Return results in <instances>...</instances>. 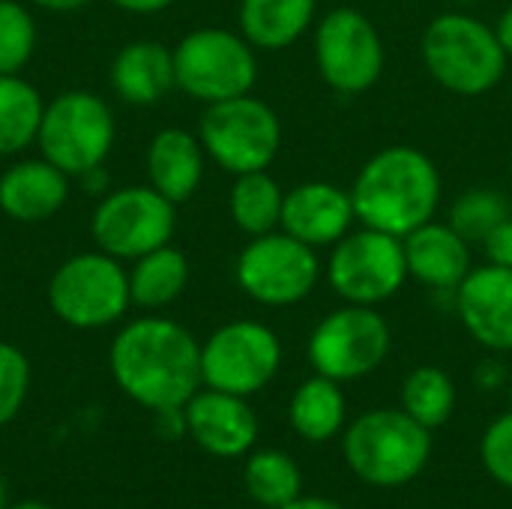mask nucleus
I'll return each mask as SVG.
<instances>
[{
  "mask_svg": "<svg viewBox=\"0 0 512 509\" xmlns=\"http://www.w3.org/2000/svg\"><path fill=\"white\" fill-rule=\"evenodd\" d=\"M234 276L240 291L270 309H285L306 300L321 276L318 249L285 234L270 231L252 237L237 255Z\"/></svg>",
  "mask_w": 512,
  "mask_h": 509,
  "instance_id": "nucleus-10",
  "label": "nucleus"
},
{
  "mask_svg": "<svg viewBox=\"0 0 512 509\" xmlns=\"http://www.w3.org/2000/svg\"><path fill=\"white\" fill-rule=\"evenodd\" d=\"M402 411L429 432L441 429L456 411V384L438 366L414 369L402 384Z\"/></svg>",
  "mask_w": 512,
  "mask_h": 509,
  "instance_id": "nucleus-28",
  "label": "nucleus"
},
{
  "mask_svg": "<svg viewBox=\"0 0 512 509\" xmlns=\"http://www.w3.org/2000/svg\"><path fill=\"white\" fill-rule=\"evenodd\" d=\"M315 6L318 0H240V33L252 48H288L309 30Z\"/></svg>",
  "mask_w": 512,
  "mask_h": 509,
  "instance_id": "nucleus-22",
  "label": "nucleus"
},
{
  "mask_svg": "<svg viewBox=\"0 0 512 509\" xmlns=\"http://www.w3.org/2000/svg\"><path fill=\"white\" fill-rule=\"evenodd\" d=\"M30 390V360L21 348L0 339V429L9 426L27 399Z\"/></svg>",
  "mask_w": 512,
  "mask_h": 509,
  "instance_id": "nucleus-31",
  "label": "nucleus"
},
{
  "mask_svg": "<svg viewBox=\"0 0 512 509\" xmlns=\"http://www.w3.org/2000/svg\"><path fill=\"white\" fill-rule=\"evenodd\" d=\"M318 72L339 96H357L378 84L384 72V42L378 27L357 9H330L315 30Z\"/></svg>",
  "mask_w": 512,
  "mask_h": 509,
  "instance_id": "nucleus-14",
  "label": "nucleus"
},
{
  "mask_svg": "<svg viewBox=\"0 0 512 509\" xmlns=\"http://www.w3.org/2000/svg\"><path fill=\"white\" fill-rule=\"evenodd\" d=\"M177 228V204L147 186H120L99 198L90 216L96 249L117 261H135L159 246H168Z\"/></svg>",
  "mask_w": 512,
  "mask_h": 509,
  "instance_id": "nucleus-9",
  "label": "nucleus"
},
{
  "mask_svg": "<svg viewBox=\"0 0 512 509\" xmlns=\"http://www.w3.org/2000/svg\"><path fill=\"white\" fill-rule=\"evenodd\" d=\"M81 186H84V192H90V195H108L111 192V177H108V171H105V165H96V168H90V171H84L81 177H75Z\"/></svg>",
  "mask_w": 512,
  "mask_h": 509,
  "instance_id": "nucleus-34",
  "label": "nucleus"
},
{
  "mask_svg": "<svg viewBox=\"0 0 512 509\" xmlns=\"http://www.w3.org/2000/svg\"><path fill=\"white\" fill-rule=\"evenodd\" d=\"M117 141V120L111 105L90 90H63L45 102L36 147L42 159L69 177L105 165Z\"/></svg>",
  "mask_w": 512,
  "mask_h": 509,
  "instance_id": "nucleus-5",
  "label": "nucleus"
},
{
  "mask_svg": "<svg viewBox=\"0 0 512 509\" xmlns=\"http://www.w3.org/2000/svg\"><path fill=\"white\" fill-rule=\"evenodd\" d=\"M282 204H285V192L267 171H249L234 177L228 195V213L243 234L261 237L276 231L282 225Z\"/></svg>",
  "mask_w": 512,
  "mask_h": 509,
  "instance_id": "nucleus-26",
  "label": "nucleus"
},
{
  "mask_svg": "<svg viewBox=\"0 0 512 509\" xmlns=\"http://www.w3.org/2000/svg\"><path fill=\"white\" fill-rule=\"evenodd\" d=\"M345 393L339 387V381L315 375L309 381H303L288 405V420L291 429L309 441V444H324L330 438H336L345 429Z\"/></svg>",
  "mask_w": 512,
  "mask_h": 509,
  "instance_id": "nucleus-24",
  "label": "nucleus"
},
{
  "mask_svg": "<svg viewBox=\"0 0 512 509\" xmlns=\"http://www.w3.org/2000/svg\"><path fill=\"white\" fill-rule=\"evenodd\" d=\"M36 51V21L21 0H0V75H21Z\"/></svg>",
  "mask_w": 512,
  "mask_h": 509,
  "instance_id": "nucleus-30",
  "label": "nucleus"
},
{
  "mask_svg": "<svg viewBox=\"0 0 512 509\" xmlns=\"http://www.w3.org/2000/svg\"><path fill=\"white\" fill-rule=\"evenodd\" d=\"M504 219H510V198L501 189H471L450 207V225L468 243H483Z\"/></svg>",
  "mask_w": 512,
  "mask_h": 509,
  "instance_id": "nucleus-29",
  "label": "nucleus"
},
{
  "mask_svg": "<svg viewBox=\"0 0 512 509\" xmlns=\"http://www.w3.org/2000/svg\"><path fill=\"white\" fill-rule=\"evenodd\" d=\"M69 180V174L42 156L21 159L0 174V213L24 225L45 222L69 201Z\"/></svg>",
  "mask_w": 512,
  "mask_h": 509,
  "instance_id": "nucleus-18",
  "label": "nucleus"
},
{
  "mask_svg": "<svg viewBox=\"0 0 512 509\" xmlns=\"http://www.w3.org/2000/svg\"><path fill=\"white\" fill-rule=\"evenodd\" d=\"M393 333L375 306H342L330 312L309 336L306 354L315 375L339 384L372 375L390 354Z\"/></svg>",
  "mask_w": 512,
  "mask_h": 509,
  "instance_id": "nucleus-11",
  "label": "nucleus"
},
{
  "mask_svg": "<svg viewBox=\"0 0 512 509\" xmlns=\"http://www.w3.org/2000/svg\"><path fill=\"white\" fill-rule=\"evenodd\" d=\"M282 509H345L342 504H336V501H330V498H297V501H291L288 507Z\"/></svg>",
  "mask_w": 512,
  "mask_h": 509,
  "instance_id": "nucleus-39",
  "label": "nucleus"
},
{
  "mask_svg": "<svg viewBox=\"0 0 512 509\" xmlns=\"http://www.w3.org/2000/svg\"><path fill=\"white\" fill-rule=\"evenodd\" d=\"M186 435L216 459H240L258 441V417L243 396L198 390L186 405Z\"/></svg>",
  "mask_w": 512,
  "mask_h": 509,
  "instance_id": "nucleus-15",
  "label": "nucleus"
},
{
  "mask_svg": "<svg viewBox=\"0 0 512 509\" xmlns=\"http://www.w3.org/2000/svg\"><path fill=\"white\" fill-rule=\"evenodd\" d=\"M507 60L495 27L465 12H444L423 33V63L429 75L459 96L495 90L507 72Z\"/></svg>",
  "mask_w": 512,
  "mask_h": 509,
  "instance_id": "nucleus-3",
  "label": "nucleus"
},
{
  "mask_svg": "<svg viewBox=\"0 0 512 509\" xmlns=\"http://www.w3.org/2000/svg\"><path fill=\"white\" fill-rule=\"evenodd\" d=\"M357 222L351 192L333 186V183H300L291 192H285L282 204V231L309 243L312 249L336 246L351 225Z\"/></svg>",
  "mask_w": 512,
  "mask_h": 509,
  "instance_id": "nucleus-17",
  "label": "nucleus"
},
{
  "mask_svg": "<svg viewBox=\"0 0 512 509\" xmlns=\"http://www.w3.org/2000/svg\"><path fill=\"white\" fill-rule=\"evenodd\" d=\"M408 276L423 282L432 291H453L471 273V249L468 240L447 222H426L402 237Z\"/></svg>",
  "mask_w": 512,
  "mask_h": 509,
  "instance_id": "nucleus-19",
  "label": "nucleus"
},
{
  "mask_svg": "<svg viewBox=\"0 0 512 509\" xmlns=\"http://www.w3.org/2000/svg\"><path fill=\"white\" fill-rule=\"evenodd\" d=\"M42 114L45 99L24 75H0V156H18L36 144Z\"/></svg>",
  "mask_w": 512,
  "mask_h": 509,
  "instance_id": "nucleus-25",
  "label": "nucleus"
},
{
  "mask_svg": "<svg viewBox=\"0 0 512 509\" xmlns=\"http://www.w3.org/2000/svg\"><path fill=\"white\" fill-rule=\"evenodd\" d=\"M111 3L132 15H156V12H165L168 6H174L177 0H111Z\"/></svg>",
  "mask_w": 512,
  "mask_h": 509,
  "instance_id": "nucleus-35",
  "label": "nucleus"
},
{
  "mask_svg": "<svg viewBox=\"0 0 512 509\" xmlns=\"http://www.w3.org/2000/svg\"><path fill=\"white\" fill-rule=\"evenodd\" d=\"M495 33H498V39H501L507 57H512V3L501 12V18H498V24H495Z\"/></svg>",
  "mask_w": 512,
  "mask_h": 509,
  "instance_id": "nucleus-37",
  "label": "nucleus"
},
{
  "mask_svg": "<svg viewBox=\"0 0 512 509\" xmlns=\"http://www.w3.org/2000/svg\"><path fill=\"white\" fill-rule=\"evenodd\" d=\"M243 486L255 504L267 509L288 507L300 498L303 474L300 465L282 450H258L243 468Z\"/></svg>",
  "mask_w": 512,
  "mask_h": 509,
  "instance_id": "nucleus-27",
  "label": "nucleus"
},
{
  "mask_svg": "<svg viewBox=\"0 0 512 509\" xmlns=\"http://www.w3.org/2000/svg\"><path fill=\"white\" fill-rule=\"evenodd\" d=\"M465 330L489 351H512V267H471L456 288Z\"/></svg>",
  "mask_w": 512,
  "mask_h": 509,
  "instance_id": "nucleus-16",
  "label": "nucleus"
},
{
  "mask_svg": "<svg viewBox=\"0 0 512 509\" xmlns=\"http://www.w3.org/2000/svg\"><path fill=\"white\" fill-rule=\"evenodd\" d=\"M408 279V261L402 237L366 228L348 231L327 261L330 288L354 306H378L399 294Z\"/></svg>",
  "mask_w": 512,
  "mask_h": 509,
  "instance_id": "nucleus-13",
  "label": "nucleus"
},
{
  "mask_svg": "<svg viewBox=\"0 0 512 509\" xmlns=\"http://www.w3.org/2000/svg\"><path fill=\"white\" fill-rule=\"evenodd\" d=\"M477 381H480L483 387L495 390V387L504 381V369H501L498 363H483V366L477 369Z\"/></svg>",
  "mask_w": 512,
  "mask_h": 509,
  "instance_id": "nucleus-38",
  "label": "nucleus"
},
{
  "mask_svg": "<svg viewBox=\"0 0 512 509\" xmlns=\"http://www.w3.org/2000/svg\"><path fill=\"white\" fill-rule=\"evenodd\" d=\"M198 138L204 153L228 174L267 171L282 144V123L276 111L252 93L213 102L201 114Z\"/></svg>",
  "mask_w": 512,
  "mask_h": 509,
  "instance_id": "nucleus-8",
  "label": "nucleus"
},
{
  "mask_svg": "<svg viewBox=\"0 0 512 509\" xmlns=\"http://www.w3.org/2000/svg\"><path fill=\"white\" fill-rule=\"evenodd\" d=\"M27 3L45 9V12H78V9H84L90 0H27Z\"/></svg>",
  "mask_w": 512,
  "mask_h": 509,
  "instance_id": "nucleus-36",
  "label": "nucleus"
},
{
  "mask_svg": "<svg viewBox=\"0 0 512 509\" xmlns=\"http://www.w3.org/2000/svg\"><path fill=\"white\" fill-rule=\"evenodd\" d=\"M114 384L147 411L183 408L201 387V345L177 321L141 315L117 330L108 348Z\"/></svg>",
  "mask_w": 512,
  "mask_h": 509,
  "instance_id": "nucleus-1",
  "label": "nucleus"
},
{
  "mask_svg": "<svg viewBox=\"0 0 512 509\" xmlns=\"http://www.w3.org/2000/svg\"><path fill=\"white\" fill-rule=\"evenodd\" d=\"M483 249H486L489 264L512 267V216L510 219H504V222L483 240Z\"/></svg>",
  "mask_w": 512,
  "mask_h": 509,
  "instance_id": "nucleus-33",
  "label": "nucleus"
},
{
  "mask_svg": "<svg viewBox=\"0 0 512 509\" xmlns=\"http://www.w3.org/2000/svg\"><path fill=\"white\" fill-rule=\"evenodd\" d=\"M108 81L117 99H123L126 105H156L177 87L174 48L156 39L126 42L111 60Z\"/></svg>",
  "mask_w": 512,
  "mask_h": 509,
  "instance_id": "nucleus-20",
  "label": "nucleus"
},
{
  "mask_svg": "<svg viewBox=\"0 0 512 509\" xmlns=\"http://www.w3.org/2000/svg\"><path fill=\"white\" fill-rule=\"evenodd\" d=\"M510 405H512V384H510Z\"/></svg>",
  "mask_w": 512,
  "mask_h": 509,
  "instance_id": "nucleus-42",
  "label": "nucleus"
},
{
  "mask_svg": "<svg viewBox=\"0 0 512 509\" xmlns=\"http://www.w3.org/2000/svg\"><path fill=\"white\" fill-rule=\"evenodd\" d=\"M480 459L483 468L489 471L492 480L512 489V411L501 414L483 435L480 444Z\"/></svg>",
  "mask_w": 512,
  "mask_h": 509,
  "instance_id": "nucleus-32",
  "label": "nucleus"
},
{
  "mask_svg": "<svg viewBox=\"0 0 512 509\" xmlns=\"http://www.w3.org/2000/svg\"><path fill=\"white\" fill-rule=\"evenodd\" d=\"M204 144L180 126L159 129L147 144V177L156 192L174 204H186L204 180Z\"/></svg>",
  "mask_w": 512,
  "mask_h": 509,
  "instance_id": "nucleus-21",
  "label": "nucleus"
},
{
  "mask_svg": "<svg viewBox=\"0 0 512 509\" xmlns=\"http://www.w3.org/2000/svg\"><path fill=\"white\" fill-rule=\"evenodd\" d=\"M342 453L357 480L396 489L423 474L432 456V432L405 411L378 408L345 429Z\"/></svg>",
  "mask_w": 512,
  "mask_h": 509,
  "instance_id": "nucleus-4",
  "label": "nucleus"
},
{
  "mask_svg": "<svg viewBox=\"0 0 512 509\" xmlns=\"http://www.w3.org/2000/svg\"><path fill=\"white\" fill-rule=\"evenodd\" d=\"M9 504V495H6V480H3V474H0V509H6Z\"/></svg>",
  "mask_w": 512,
  "mask_h": 509,
  "instance_id": "nucleus-41",
  "label": "nucleus"
},
{
  "mask_svg": "<svg viewBox=\"0 0 512 509\" xmlns=\"http://www.w3.org/2000/svg\"><path fill=\"white\" fill-rule=\"evenodd\" d=\"M6 509H54L45 501H18V504H6Z\"/></svg>",
  "mask_w": 512,
  "mask_h": 509,
  "instance_id": "nucleus-40",
  "label": "nucleus"
},
{
  "mask_svg": "<svg viewBox=\"0 0 512 509\" xmlns=\"http://www.w3.org/2000/svg\"><path fill=\"white\" fill-rule=\"evenodd\" d=\"M177 90L213 105L252 93L258 57L243 33L225 27H198L174 45Z\"/></svg>",
  "mask_w": 512,
  "mask_h": 509,
  "instance_id": "nucleus-7",
  "label": "nucleus"
},
{
  "mask_svg": "<svg viewBox=\"0 0 512 509\" xmlns=\"http://www.w3.org/2000/svg\"><path fill=\"white\" fill-rule=\"evenodd\" d=\"M189 285V258L168 246H159L132 261L129 270V297L132 306L144 312H159L171 306Z\"/></svg>",
  "mask_w": 512,
  "mask_h": 509,
  "instance_id": "nucleus-23",
  "label": "nucleus"
},
{
  "mask_svg": "<svg viewBox=\"0 0 512 509\" xmlns=\"http://www.w3.org/2000/svg\"><path fill=\"white\" fill-rule=\"evenodd\" d=\"M45 297L66 327L102 330L117 324L132 306L129 270L102 249L78 252L51 273Z\"/></svg>",
  "mask_w": 512,
  "mask_h": 509,
  "instance_id": "nucleus-6",
  "label": "nucleus"
},
{
  "mask_svg": "<svg viewBox=\"0 0 512 509\" xmlns=\"http://www.w3.org/2000/svg\"><path fill=\"white\" fill-rule=\"evenodd\" d=\"M282 366V342L261 321H228L201 345V381L210 390L255 396Z\"/></svg>",
  "mask_w": 512,
  "mask_h": 509,
  "instance_id": "nucleus-12",
  "label": "nucleus"
},
{
  "mask_svg": "<svg viewBox=\"0 0 512 509\" xmlns=\"http://www.w3.org/2000/svg\"><path fill=\"white\" fill-rule=\"evenodd\" d=\"M357 222L393 237L435 219L441 204V174L435 162L408 144L378 150L351 186Z\"/></svg>",
  "mask_w": 512,
  "mask_h": 509,
  "instance_id": "nucleus-2",
  "label": "nucleus"
}]
</instances>
